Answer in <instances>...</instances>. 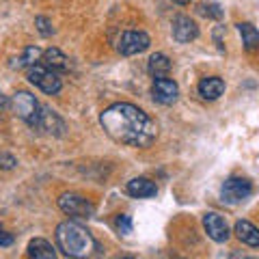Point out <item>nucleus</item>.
<instances>
[{
  "label": "nucleus",
  "instance_id": "nucleus-1",
  "mask_svg": "<svg viewBox=\"0 0 259 259\" xmlns=\"http://www.w3.org/2000/svg\"><path fill=\"white\" fill-rule=\"evenodd\" d=\"M100 123L112 141L130 147H149L158 136V127L145 110L134 104L117 102L100 115Z\"/></svg>",
  "mask_w": 259,
  "mask_h": 259
},
{
  "label": "nucleus",
  "instance_id": "nucleus-2",
  "mask_svg": "<svg viewBox=\"0 0 259 259\" xmlns=\"http://www.w3.org/2000/svg\"><path fill=\"white\" fill-rule=\"evenodd\" d=\"M56 244L67 257L87 259L95 250V240L87 227L74 221H65L56 227Z\"/></svg>",
  "mask_w": 259,
  "mask_h": 259
},
{
  "label": "nucleus",
  "instance_id": "nucleus-3",
  "mask_svg": "<svg viewBox=\"0 0 259 259\" xmlns=\"http://www.w3.org/2000/svg\"><path fill=\"white\" fill-rule=\"evenodd\" d=\"M11 108L22 121H26L28 125L37 127L39 119H41V104L35 100V95H30L28 91H18L11 100Z\"/></svg>",
  "mask_w": 259,
  "mask_h": 259
},
{
  "label": "nucleus",
  "instance_id": "nucleus-4",
  "mask_svg": "<svg viewBox=\"0 0 259 259\" xmlns=\"http://www.w3.org/2000/svg\"><path fill=\"white\" fill-rule=\"evenodd\" d=\"M28 82L35 84L37 89H41L46 95H56L61 91V78L56 76V71H52L50 67H46L44 63H37L28 67Z\"/></svg>",
  "mask_w": 259,
  "mask_h": 259
},
{
  "label": "nucleus",
  "instance_id": "nucleus-5",
  "mask_svg": "<svg viewBox=\"0 0 259 259\" xmlns=\"http://www.w3.org/2000/svg\"><path fill=\"white\" fill-rule=\"evenodd\" d=\"M59 207L63 209L67 216H74V218H91L95 207L89 199H84L82 194H76V192H65L59 197Z\"/></svg>",
  "mask_w": 259,
  "mask_h": 259
},
{
  "label": "nucleus",
  "instance_id": "nucleus-6",
  "mask_svg": "<svg viewBox=\"0 0 259 259\" xmlns=\"http://www.w3.org/2000/svg\"><path fill=\"white\" fill-rule=\"evenodd\" d=\"M250 194H253V184H250L246 177H229V180L223 184V190H221L223 201L229 205L242 203Z\"/></svg>",
  "mask_w": 259,
  "mask_h": 259
},
{
  "label": "nucleus",
  "instance_id": "nucleus-7",
  "mask_svg": "<svg viewBox=\"0 0 259 259\" xmlns=\"http://www.w3.org/2000/svg\"><path fill=\"white\" fill-rule=\"evenodd\" d=\"M149 35L143 30H127L119 37V44H117V50L119 54L123 56H134V54H141L149 48Z\"/></svg>",
  "mask_w": 259,
  "mask_h": 259
},
{
  "label": "nucleus",
  "instance_id": "nucleus-8",
  "mask_svg": "<svg viewBox=\"0 0 259 259\" xmlns=\"http://www.w3.org/2000/svg\"><path fill=\"white\" fill-rule=\"evenodd\" d=\"M153 100L164 104V106H171V104L177 102V95H180V87H177L175 80L171 78H156L151 87Z\"/></svg>",
  "mask_w": 259,
  "mask_h": 259
},
{
  "label": "nucleus",
  "instance_id": "nucleus-9",
  "mask_svg": "<svg viewBox=\"0 0 259 259\" xmlns=\"http://www.w3.org/2000/svg\"><path fill=\"white\" fill-rule=\"evenodd\" d=\"M199 37V26L186 15H177L173 20V39L177 44H190Z\"/></svg>",
  "mask_w": 259,
  "mask_h": 259
},
{
  "label": "nucleus",
  "instance_id": "nucleus-10",
  "mask_svg": "<svg viewBox=\"0 0 259 259\" xmlns=\"http://www.w3.org/2000/svg\"><path fill=\"white\" fill-rule=\"evenodd\" d=\"M203 227H205V233L214 242H227L229 240V227H227L225 218L216 212H209L203 216Z\"/></svg>",
  "mask_w": 259,
  "mask_h": 259
},
{
  "label": "nucleus",
  "instance_id": "nucleus-11",
  "mask_svg": "<svg viewBox=\"0 0 259 259\" xmlns=\"http://www.w3.org/2000/svg\"><path fill=\"white\" fill-rule=\"evenodd\" d=\"M156 184L147 177H134L132 182H127V194L134 199H147V197H156Z\"/></svg>",
  "mask_w": 259,
  "mask_h": 259
},
{
  "label": "nucleus",
  "instance_id": "nucleus-12",
  "mask_svg": "<svg viewBox=\"0 0 259 259\" xmlns=\"http://www.w3.org/2000/svg\"><path fill=\"white\" fill-rule=\"evenodd\" d=\"M223 93H225V82L221 78L209 76L199 82V95L203 97V100H218Z\"/></svg>",
  "mask_w": 259,
  "mask_h": 259
},
{
  "label": "nucleus",
  "instance_id": "nucleus-13",
  "mask_svg": "<svg viewBox=\"0 0 259 259\" xmlns=\"http://www.w3.org/2000/svg\"><path fill=\"white\" fill-rule=\"evenodd\" d=\"M28 257L30 259H56V250L48 240L35 238L28 242Z\"/></svg>",
  "mask_w": 259,
  "mask_h": 259
},
{
  "label": "nucleus",
  "instance_id": "nucleus-14",
  "mask_svg": "<svg viewBox=\"0 0 259 259\" xmlns=\"http://www.w3.org/2000/svg\"><path fill=\"white\" fill-rule=\"evenodd\" d=\"M236 236L248 246H259V229L248 223V221H238L236 223Z\"/></svg>",
  "mask_w": 259,
  "mask_h": 259
},
{
  "label": "nucleus",
  "instance_id": "nucleus-15",
  "mask_svg": "<svg viewBox=\"0 0 259 259\" xmlns=\"http://www.w3.org/2000/svg\"><path fill=\"white\" fill-rule=\"evenodd\" d=\"M69 59L65 56L59 48H50V50L44 52V65L50 67L52 71H67L69 69Z\"/></svg>",
  "mask_w": 259,
  "mask_h": 259
},
{
  "label": "nucleus",
  "instance_id": "nucleus-16",
  "mask_svg": "<svg viewBox=\"0 0 259 259\" xmlns=\"http://www.w3.org/2000/svg\"><path fill=\"white\" fill-rule=\"evenodd\" d=\"M238 30H240V37H242V46H244V50L253 52L259 48V30L253 26V24L248 22H242L238 24Z\"/></svg>",
  "mask_w": 259,
  "mask_h": 259
},
{
  "label": "nucleus",
  "instance_id": "nucleus-17",
  "mask_svg": "<svg viewBox=\"0 0 259 259\" xmlns=\"http://www.w3.org/2000/svg\"><path fill=\"white\" fill-rule=\"evenodd\" d=\"M147 69H149V74L153 78H166V74L171 71V61H168V56L166 54H153L149 63H147Z\"/></svg>",
  "mask_w": 259,
  "mask_h": 259
},
{
  "label": "nucleus",
  "instance_id": "nucleus-18",
  "mask_svg": "<svg viewBox=\"0 0 259 259\" xmlns=\"http://www.w3.org/2000/svg\"><path fill=\"white\" fill-rule=\"evenodd\" d=\"M41 56H44V52L39 50L37 46H28L26 50L22 52L20 59H13V61H11V67H13V69L32 67V65H37V63H39V59H41Z\"/></svg>",
  "mask_w": 259,
  "mask_h": 259
},
{
  "label": "nucleus",
  "instance_id": "nucleus-19",
  "mask_svg": "<svg viewBox=\"0 0 259 259\" xmlns=\"http://www.w3.org/2000/svg\"><path fill=\"white\" fill-rule=\"evenodd\" d=\"M37 127H44L48 132H54V134H63V121L59 119V115L52 110H48L41 106V119H39V125Z\"/></svg>",
  "mask_w": 259,
  "mask_h": 259
},
{
  "label": "nucleus",
  "instance_id": "nucleus-20",
  "mask_svg": "<svg viewBox=\"0 0 259 259\" xmlns=\"http://www.w3.org/2000/svg\"><path fill=\"white\" fill-rule=\"evenodd\" d=\"M115 227L119 233H123V236H127V233H132V221H130L127 214H119L115 218Z\"/></svg>",
  "mask_w": 259,
  "mask_h": 259
},
{
  "label": "nucleus",
  "instance_id": "nucleus-21",
  "mask_svg": "<svg viewBox=\"0 0 259 259\" xmlns=\"http://www.w3.org/2000/svg\"><path fill=\"white\" fill-rule=\"evenodd\" d=\"M35 24H37V30L41 32L44 37H50L52 32H54V28H52V22L48 20V18H44V15H39V18L35 20Z\"/></svg>",
  "mask_w": 259,
  "mask_h": 259
},
{
  "label": "nucleus",
  "instance_id": "nucleus-22",
  "mask_svg": "<svg viewBox=\"0 0 259 259\" xmlns=\"http://www.w3.org/2000/svg\"><path fill=\"white\" fill-rule=\"evenodd\" d=\"M201 13L207 15V18H214V20H221V18H223V9H221V7H218L216 3L203 5V7H201Z\"/></svg>",
  "mask_w": 259,
  "mask_h": 259
},
{
  "label": "nucleus",
  "instance_id": "nucleus-23",
  "mask_svg": "<svg viewBox=\"0 0 259 259\" xmlns=\"http://www.w3.org/2000/svg\"><path fill=\"white\" fill-rule=\"evenodd\" d=\"M15 164H18V162H15L13 156H9V153H0V168H7V171H9V168H13Z\"/></svg>",
  "mask_w": 259,
  "mask_h": 259
},
{
  "label": "nucleus",
  "instance_id": "nucleus-24",
  "mask_svg": "<svg viewBox=\"0 0 259 259\" xmlns=\"http://www.w3.org/2000/svg\"><path fill=\"white\" fill-rule=\"evenodd\" d=\"M11 244H13V236L0 227V246H11Z\"/></svg>",
  "mask_w": 259,
  "mask_h": 259
},
{
  "label": "nucleus",
  "instance_id": "nucleus-25",
  "mask_svg": "<svg viewBox=\"0 0 259 259\" xmlns=\"http://www.w3.org/2000/svg\"><path fill=\"white\" fill-rule=\"evenodd\" d=\"M11 106V102L9 100H7V97L3 95V93H0V110H5V108H9Z\"/></svg>",
  "mask_w": 259,
  "mask_h": 259
},
{
  "label": "nucleus",
  "instance_id": "nucleus-26",
  "mask_svg": "<svg viewBox=\"0 0 259 259\" xmlns=\"http://www.w3.org/2000/svg\"><path fill=\"white\" fill-rule=\"evenodd\" d=\"M231 259H255V257H246V255H242V257H240V255H233Z\"/></svg>",
  "mask_w": 259,
  "mask_h": 259
},
{
  "label": "nucleus",
  "instance_id": "nucleus-27",
  "mask_svg": "<svg viewBox=\"0 0 259 259\" xmlns=\"http://www.w3.org/2000/svg\"><path fill=\"white\" fill-rule=\"evenodd\" d=\"M177 5H188V3H192V0H175Z\"/></svg>",
  "mask_w": 259,
  "mask_h": 259
},
{
  "label": "nucleus",
  "instance_id": "nucleus-28",
  "mask_svg": "<svg viewBox=\"0 0 259 259\" xmlns=\"http://www.w3.org/2000/svg\"><path fill=\"white\" fill-rule=\"evenodd\" d=\"M125 259H130V257H125Z\"/></svg>",
  "mask_w": 259,
  "mask_h": 259
}]
</instances>
